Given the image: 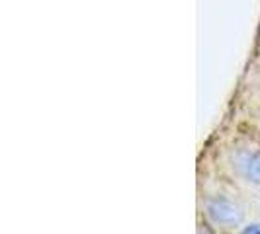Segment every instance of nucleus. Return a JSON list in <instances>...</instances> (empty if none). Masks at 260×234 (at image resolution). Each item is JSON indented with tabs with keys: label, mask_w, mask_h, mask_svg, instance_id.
I'll return each mask as SVG.
<instances>
[{
	"label": "nucleus",
	"mask_w": 260,
	"mask_h": 234,
	"mask_svg": "<svg viewBox=\"0 0 260 234\" xmlns=\"http://www.w3.org/2000/svg\"><path fill=\"white\" fill-rule=\"evenodd\" d=\"M208 213L213 221L217 224H223V226H235L243 221V213L239 211V207L231 201H225V199L209 201Z\"/></svg>",
	"instance_id": "obj_1"
},
{
	"label": "nucleus",
	"mask_w": 260,
	"mask_h": 234,
	"mask_svg": "<svg viewBox=\"0 0 260 234\" xmlns=\"http://www.w3.org/2000/svg\"><path fill=\"white\" fill-rule=\"evenodd\" d=\"M248 178L254 183H260V154H256L248 164Z\"/></svg>",
	"instance_id": "obj_2"
},
{
	"label": "nucleus",
	"mask_w": 260,
	"mask_h": 234,
	"mask_svg": "<svg viewBox=\"0 0 260 234\" xmlns=\"http://www.w3.org/2000/svg\"><path fill=\"white\" fill-rule=\"evenodd\" d=\"M241 234H260V224H252V226H247Z\"/></svg>",
	"instance_id": "obj_3"
}]
</instances>
